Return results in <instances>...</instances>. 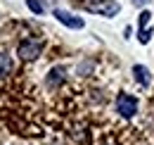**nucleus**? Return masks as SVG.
<instances>
[{
    "label": "nucleus",
    "mask_w": 154,
    "mask_h": 145,
    "mask_svg": "<svg viewBox=\"0 0 154 145\" xmlns=\"http://www.w3.org/2000/svg\"><path fill=\"white\" fill-rule=\"evenodd\" d=\"M149 17H152V14H149L147 10H145V12H140V21H137V24H140V31H142V29H147V24H149Z\"/></svg>",
    "instance_id": "obj_10"
},
{
    "label": "nucleus",
    "mask_w": 154,
    "mask_h": 145,
    "mask_svg": "<svg viewBox=\"0 0 154 145\" xmlns=\"http://www.w3.org/2000/svg\"><path fill=\"white\" fill-rule=\"evenodd\" d=\"M149 38H152V29H142V31H140V36H137V40H140L142 45H147V43H149Z\"/></svg>",
    "instance_id": "obj_9"
},
{
    "label": "nucleus",
    "mask_w": 154,
    "mask_h": 145,
    "mask_svg": "<svg viewBox=\"0 0 154 145\" xmlns=\"http://www.w3.org/2000/svg\"><path fill=\"white\" fill-rule=\"evenodd\" d=\"M133 74H135V81L140 86H149V69L142 67V64H135L133 67Z\"/></svg>",
    "instance_id": "obj_5"
},
{
    "label": "nucleus",
    "mask_w": 154,
    "mask_h": 145,
    "mask_svg": "<svg viewBox=\"0 0 154 145\" xmlns=\"http://www.w3.org/2000/svg\"><path fill=\"white\" fill-rule=\"evenodd\" d=\"M10 69H12V62H10V57L0 53V79H2V76H7V74H10Z\"/></svg>",
    "instance_id": "obj_7"
},
{
    "label": "nucleus",
    "mask_w": 154,
    "mask_h": 145,
    "mask_svg": "<svg viewBox=\"0 0 154 145\" xmlns=\"http://www.w3.org/2000/svg\"><path fill=\"white\" fill-rule=\"evenodd\" d=\"M26 7H29L31 12H36V14H43V12H45V7H43L40 0H26Z\"/></svg>",
    "instance_id": "obj_8"
},
{
    "label": "nucleus",
    "mask_w": 154,
    "mask_h": 145,
    "mask_svg": "<svg viewBox=\"0 0 154 145\" xmlns=\"http://www.w3.org/2000/svg\"><path fill=\"white\" fill-rule=\"evenodd\" d=\"M64 76H66V72H64L62 67H55V69L50 72V76H48V83H50V86H57V83L64 81Z\"/></svg>",
    "instance_id": "obj_6"
},
{
    "label": "nucleus",
    "mask_w": 154,
    "mask_h": 145,
    "mask_svg": "<svg viewBox=\"0 0 154 145\" xmlns=\"http://www.w3.org/2000/svg\"><path fill=\"white\" fill-rule=\"evenodd\" d=\"M135 5H145V2H147V0H133Z\"/></svg>",
    "instance_id": "obj_11"
},
{
    "label": "nucleus",
    "mask_w": 154,
    "mask_h": 145,
    "mask_svg": "<svg viewBox=\"0 0 154 145\" xmlns=\"http://www.w3.org/2000/svg\"><path fill=\"white\" fill-rule=\"evenodd\" d=\"M40 53H43V43H40V40H31V38L21 40V43H19V48H17V55H19L21 60H26V62L36 60Z\"/></svg>",
    "instance_id": "obj_1"
},
{
    "label": "nucleus",
    "mask_w": 154,
    "mask_h": 145,
    "mask_svg": "<svg viewBox=\"0 0 154 145\" xmlns=\"http://www.w3.org/2000/svg\"><path fill=\"white\" fill-rule=\"evenodd\" d=\"M116 112L121 117L131 119L135 112H137V100H135L133 95H128V93H119V98H116Z\"/></svg>",
    "instance_id": "obj_2"
},
{
    "label": "nucleus",
    "mask_w": 154,
    "mask_h": 145,
    "mask_svg": "<svg viewBox=\"0 0 154 145\" xmlns=\"http://www.w3.org/2000/svg\"><path fill=\"white\" fill-rule=\"evenodd\" d=\"M88 10H90V12H97V14H102V17H114L121 7H119V2H114V0H104V2H100V5L88 2Z\"/></svg>",
    "instance_id": "obj_4"
},
{
    "label": "nucleus",
    "mask_w": 154,
    "mask_h": 145,
    "mask_svg": "<svg viewBox=\"0 0 154 145\" xmlns=\"http://www.w3.org/2000/svg\"><path fill=\"white\" fill-rule=\"evenodd\" d=\"M52 14L57 17L59 24H64V26H69V29H83V26H85V21H83L81 17L71 14V12H66V10H55Z\"/></svg>",
    "instance_id": "obj_3"
}]
</instances>
